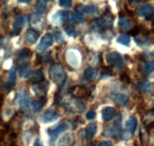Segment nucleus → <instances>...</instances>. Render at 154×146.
<instances>
[{"label":"nucleus","instance_id":"nucleus-1","mask_svg":"<svg viewBox=\"0 0 154 146\" xmlns=\"http://www.w3.org/2000/svg\"><path fill=\"white\" fill-rule=\"evenodd\" d=\"M49 75L51 80L56 85H58L60 89H61L67 78V74L64 67L60 63H55L52 64L49 69Z\"/></svg>","mask_w":154,"mask_h":146},{"label":"nucleus","instance_id":"nucleus-2","mask_svg":"<svg viewBox=\"0 0 154 146\" xmlns=\"http://www.w3.org/2000/svg\"><path fill=\"white\" fill-rule=\"evenodd\" d=\"M114 16L109 11L105 12L102 16L96 18L91 22V26L96 31L102 32L113 26Z\"/></svg>","mask_w":154,"mask_h":146},{"label":"nucleus","instance_id":"nucleus-3","mask_svg":"<svg viewBox=\"0 0 154 146\" xmlns=\"http://www.w3.org/2000/svg\"><path fill=\"white\" fill-rule=\"evenodd\" d=\"M62 103L64 109L70 113H82L86 109L85 104L80 99L72 95L65 97Z\"/></svg>","mask_w":154,"mask_h":146},{"label":"nucleus","instance_id":"nucleus-4","mask_svg":"<svg viewBox=\"0 0 154 146\" xmlns=\"http://www.w3.org/2000/svg\"><path fill=\"white\" fill-rule=\"evenodd\" d=\"M70 121H63L59 123L58 124H56V125L53 126V127H50L48 129V133L51 138V142L54 143V141L57 139V136L62 133L63 132H64L65 130H66L67 129H69L71 125H75V127H77L76 124H70Z\"/></svg>","mask_w":154,"mask_h":146},{"label":"nucleus","instance_id":"nucleus-5","mask_svg":"<svg viewBox=\"0 0 154 146\" xmlns=\"http://www.w3.org/2000/svg\"><path fill=\"white\" fill-rule=\"evenodd\" d=\"M16 100L20 110H30L32 100L27 91L24 90H20L19 91H17L16 94Z\"/></svg>","mask_w":154,"mask_h":146},{"label":"nucleus","instance_id":"nucleus-6","mask_svg":"<svg viewBox=\"0 0 154 146\" xmlns=\"http://www.w3.org/2000/svg\"><path fill=\"white\" fill-rule=\"evenodd\" d=\"M106 61L111 67L117 69H121L124 67V60L123 56L117 52H108L106 55Z\"/></svg>","mask_w":154,"mask_h":146},{"label":"nucleus","instance_id":"nucleus-7","mask_svg":"<svg viewBox=\"0 0 154 146\" xmlns=\"http://www.w3.org/2000/svg\"><path fill=\"white\" fill-rule=\"evenodd\" d=\"M121 116L119 117L114 122L113 127H108L104 130L103 135L105 137L111 138H117L120 137L122 132V125H121Z\"/></svg>","mask_w":154,"mask_h":146},{"label":"nucleus","instance_id":"nucleus-8","mask_svg":"<svg viewBox=\"0 0 154 146\" xmlns=\"http://www.w3.org/2000/svg\"><path fill=\"white\" fill-rule=\"evenodd\" d=\"M71 95L76 98H84L91 94V90L84 85H75L69 89Z\"/></svg>","mask_w":154,"mask_h":146},{"label":"nucleus","instance_id":"nucleus-9","mask_svg":"<svg viewBox=\"0 0 154 146\" xmlns=\"http://www.w3.org/2000/svg\"><path fill=\"white\" fill-rule=\"evenodd\" d=\"M33 92L35 94L37 97L39 98H42V97H45L48 93V89H49V83L48 81H42V82H39V83L34 84L32 87Z\"/></svg>","mask_w":154,"mask_h":146},{"label":"nucleus","instance_id":"nucleus-10","mask_svg":"<svg viewBox=\"0 0 154 146\" xmlns=\"http://www.w3.org/2000/svg\"><path fill=\"white\" fill-rule=\"evenodd\" d=\"M60 117L58 111L55 109H48L40 116V121L43 123H51L57 121Z\"/></svg>","mask_w":154,"mask_h":146},{"label":"nucleus","instance_id":"nucleus-11","mask_svg":"<svg viewBox=\"0 0 154 146\" xmlns=\"http://www.w3.org/2000/svg\"><path fill=\"white\" fill-rule=\"evenodd\" d=\"M26 23L25 16L21 14H18L15 16L14 22L12 25L11 34L13 36H18L22 31V28Z\"/></svg>","mask_w":154,"mask_h":146},{"label":"nucleus","instance_id":"nucleus-12","mask_svg":"<svg viewBox=\"0 0 154 146\" xmlns=\"http://www.w3.org/2000/svg\"><path fill=\"white\" fill-rule=\"evenodd\" d=\"M69 13L66 10H59L53 15L51 21L54 25H63V22H66L69 19Z\"/></svg>","mask_w":154,"mask_h":146},{"label":"nucleus","instance_id":"nucleus-13","mask_svg":"<svg viewBox=\"0 0 154 146\" xmlns=\"http://www.w3.org/2000/svg\"><path fill=\"white\" fill-rule=\"evenodd\" d=\"M76 10L79 11L80 13H85V14L88 15H93V16H96V15L99 14V7L94 4H91V5H83V4H78V7L75 9Z\"/></svg>","mask_w":154,"mask_h":146},{"label":"nucleus","instance_id":"nucleus-14","mask_svg":"<svg viewBox=\"0 0 154 146\" xmlns=\"http://www.w3.org/2000/svg\"><path fill=\"white\" fill-rule=\"evenodd\" d=\"M53 43H54L53 36L49 33H47L41 39L40 43H38L37 46V49L38 51H45L48 47L52 46Z\"/></svg>","mask_w":154,"mask_h":146},{"label":"nucleus","instance_id":"nucleus-15","mask_svg":"<svg viewBox=\"0 0 154 146\" xmlns=\"http://www.w3.org/2000/svg\"><path fill=\"white\" fill-rule=\"evenodd\" d=\"M27 79L32 83L37 84L45 80V75L42 70H32V71L30 72L29 76H27Z\"/></svg>","mask_w":154,"mask_h":146},{"label":"nucleus","instance_id":"nucleus-16","mask_svg":"<svg viewBox=\"0 0 154 146\" xmlns=\"http://www.w3.org/2000/svg\"><path fill=\"white\" fill-rule=\"evenodd\" d=\"M39 37V32L36 29L29 28L26 30L25 34V38L27 43L33 44L38 40Z\"/></svg>","mask_w":154,"mask_h":146},{"label":"nucleus","instance_id":"nucleus-17","mask_svg":"<svg viewBox=\"0 0 154 146\" xmlns=\"http://www.w3.org/2000/svg\"><path fill=\"white\" fill-rule=\"evenodd\" d=\"M75 134L72 133H67L59 140L58 146H72L75 144Z\"/></svg>","mask_w":154,"mask_h":146},{"label":"nucleus","instance_id":"nucleus-18","mask_svg":"<svg viewBox=\"0 0 154 146\" xmlns=\"http://www.w3.org/2000/svg\"><path fill=\"white\" fill-rule=\"evenodd\" d=\"M117 111L114 107L107 106L102 110V118L104 121H110L116 115Z\"/></svg>","mask_w":154,"mask_h":146},{"label":"nucleus","instance_id":"nucleus-19","mask_svg":"<svg viewBox=\"0 0 154 146\" xmlns=\"http://www.w3.org/2000/svg\"><path fill=\"white\" fill-rule=\"evenodd\" d=\"M135 88L139 93L144 94V93L148 92L151 89V82L149 80L144 79L141 82H137L135 85Z\"/></svg>","mask_w":154,"mask_h":146},{"label":"nucleus","instance_id":"nucleus-20","mask_svg":"<svg viewBox=\"0 0 154 146\" xmlns=\"http://www.w3.org/2000/svg\"><path fill=\"white\" fill-rule=\"evenodd\" d=\"M31 72V65L28 61L23 62L18 67V74L20 78H27Z\"/></svg>","mask_w":154,"mask_h":146},{"label":"nucleus","instance_id":"nucleus-21","mask_svg":"<svg viewBox=\"0 0 154 146\" xmlns=\"http://www.w3.org/2000/svg\"><path fill=\"white\" fill-rule=\"evenodd\" d=\"M139 13L141 16H145L147 19H150L153 18V7L150 4H146L144 5L141 6L140 8Z\"/></svg>","mask_w":154,"mask_h":146},{"label":"nucleus","instance_id":"nucleus-22","mask_svg":"<svg viewBox=\"0 0 154 146\" xmlns=\"http://www.w3.org/2000/svg\"><path fill=\"white\" fill-rule=\"evenodd\" d=\"M137 125H138V121L136 118L135 117H130L125 123V128L129 134H133L136 130Z\"/></svg>","mask_w":154,"mask_h":146},{"label":"nucleus","instance_id":"nucleus-23","mask_svg":"<svg viewBox=\"0 0 154 146\" xmlns=\"http://www.w3.org/2000/svg\"><path fill=\"white\" fill-rule=\"evenodd\" d=\"M46 103H47L46 97L40 98L39 99V100H38V101H34V100H32V103L30 110H31L33 113H36V112L42 110V109L44 107V106H45Z\"/></svg>","mask_w":154,"mask_h":146},{"label":"nucleus","instance_id":"nucleus-24","mask_svg":"<svg viewBox=\"0 0 154 146\" xmlns=\"http://www.w3.org/2000/svg\"><path fill=\"white\" fill-rule=\"evenodd\" d=\"M112 98L117 104H119L121 106H126L127 104L128 101H129V96L126 94H122V93L113 94Z\"/></svg>","mask_w":154,"mask_h":146},{"label":"nucleus","instance_id":"nucleus-25","mask_svg":"<svg viewBox=\"0 0 154 146\" xmlns=\"http://www.w3.org/2000/svg\"><path fill=\"white\" fill-rule=\"evenodd\" d=\"M67 60L68 62L74 67H78L79 66V57L78 54L74 51H69L67 52Z\"/></svg>","mask_w":154,"mask_h":146},{"label":"nucleus","instance_id":"nucleus-26","mask_svg":"<svg viewBox=\"0 0 154 146\" xmlns=\"http://www.w3.org/2000/svg\"><path fill=\"white\" fill-rule=\"evenodd\" d=\"M84 131H85V136L87 139H93L95 135H96V132H97V126L94 123H90L87 126Z\"/></svg>","mask_w":154,"mask_h":146},{"label":"nucleus","instance_id":"nucleus-27","mask_svg":"<svg viewBox=\"0 0 154 146\" xmlns=\"http://www.w3.org/2000/svg\"><path fill=\"white\" fill-rule=\"evenodd\" d=\"M97 70L92 67H87L84 73V79L87 81H93L97 76Z\"/></svg>","mask_w":154,"mask_h":146},{"label":"nucleus","instance_id":"nucleus-28","mask_svg":"<svg viewBox=\"0 0 154 146\" xmlns=\"http://www.w3.org/2000/svg\"><path fill=\"white\" fill-rule=\"evenodd\" d=\"M69 19H70V21H72V22H77V23H81V22H84V21H85L84 15L76 10H75V11L72 12V13H71Z\"/></svg>","mask_w":154,"mask_h":146},{"label":"nucleus","instance_id":"nucleus-29","mask_svg":"<svg viewBox=\"0 0 154 146\" xmlns=\"http://www.w3.org/2000/svg\"><path fill=\"white\" fill-rule=\"evenodd\" d=\"M35 10L37 11V13L38 14H42L46 11L47 8H48V3L46 1H43V0H38L36 1L35 3Z\"/></svg>","mask_w":154,"mask_h":146},{"label":"nucleus","instance_id":"nucleus-30","mask_svg":"<svg viewBox=\"0 0 154 146\" xmlns=\"http://www.w3.org/2000/svg\"><path fill=\"white\" fill-rule=\"evenodd\" d=\"M118 25L126 31L129 30L132 27L130 20L128 18L124 17V16H120L118 20Z\"/></svg>","mask_w":154,"mask_h":146},{"label":"nucleus","instance_id":"nucleus-31","mask_svg":"<svg viewBox=\"0 0 154 146\" xmlns=\"http://www.w3.org/2000/svg\"><path fill=\"white\" fill-rule=\"evenodd\" d=\"M130 37H129L128 34H121L120 37L117 38V43H120L121 45H123V46H129V44L130 43Z\"/></svg>","mask_w":154,"mask_h":146},{"label":"nucleus","instance_id":"nucleus-32","mask_svg":"<svg viewBox=\"0 0 154 146\" xmlns=\"http://www.w3.org/2000/svg\"><path fill=\"white\" fill-rule=\"evenodd\" d=\"M30 55H31V51H30V49H28V48L22 49L21 50H20L17 53L18 58H19L20 60L27 58Z\"/></svg>","mask_w":154,"mask_h":146},{"label":"nucleus","instance_id":"nucleus-33","mask_svg":"<svg viewBox=\"0 0 154 146\" xmlns=\"http://www.w3.org/2000/svg\"><path fill=\"white\" fill-rule=\"evenodd\" d=\"M31 23L34 26H39L42 23L41 15L38 13H34L31 17Z\"/></svg>","mask_w":154,"mask_h":146},{"label":"nucleus","instance_id":"nucleus-34","mask_svg":"<svg viewBox=\"0 0 154 146\" xmlns=\"http://www.w3.org/2000/svg\"><path fill=\"white\" fill-rule=\"evenodd\" d=\"M144 70L147 73H153L154 70V63L152 61H148L144 64Z\"/></svg>","mask_w":154,"mask_h":146},{"label":"nucleus","instance_id":"nucleus-35","mask_svg":"<svg viewBox=\"0 0 154 146\" xmlns=\"http://www.w3.org/2000/svg\"><path fill=\"white\" fill-rule=\"evenodd\" d=\"M17 79V74L16 70L14 67H11L8 71V81L11 82H16Z\"/></svg>","mask_w":154,"mask_h":146},{"label":"nucleus","instance_id":"nucleus-36","mask_svg":"<svg viewBox=\"0 0 154 146\" xmlns=\"http://www.w3.org/2000/svg\"><path fill=\"white\" fill-rule=\"evenodd\" d=\"M60 7H64V8H70L72 6V1L71 0H61L59 2Z\"/></svg>","mask_w":154,"mask_h":146},{"label":"nucleus","instance_id":"nucleus-37","mask_svg":"<svg viewBox=\"0 0 154 146\" xmlns=\"http://www.w3.org/2000/svg\"><path fill=\"white\" fill-rule=\"evenodd\" d=\"M16 85V82H11V81H8L3 83L2 85V89L4 91H8V90L11 89L13 87L15 86Z\"/></svg>","mask_w":154,"mask_h":146},{"label":"nucleus","instance_id":"nucleus-38","mask_svg":"<svg viewBox=\"0 0 154 146\" xmlns=\"http://www.w3.org/2000/svg\"><path fill=\"white\" fill-rule=\"evenodd\" d=\"M65 31L67 33L68 35L70 36V37H75V28L74 25H69L65 28Z\"/></svg>","mask_w":154,"mask_h":146},{"label":"nucleus","instance_id":"nucleus-39","mask_svg":"<svg viewBox=\"0 0 154 146\" xmlns=\"http://www.w3.org/2000/svg\"><path fill=\"white\" fill-rule=\"evenodd\" d=\"M140 33H141V28L139 26H135L132 30L129 31V34L133 36V37L138 36Z\"/></svg>","mask_w":154,"mask_h":146},{"label":"nucleus","instance_id":"nucleus-40","mask_svg":"<svg viewBox=\"0 0 154 146\" xmlns=\"http://www.w3.org/2000/svg\"><path fill=\"white\" fill-rule=\"evenodd\" d=\"M87 120H94L96 118V112L93 110H90L86 115Z\"/></svg>","mask_w":154,"mask_h":146},{"label":"nucleus","instance_id":"nucleus-41","mask_svg":"<svg viewBox=\"0 0 154 146\" xmlns=\"http://www.w3.org/2000/svg\"><path fill=\"white\" fill-rule=\"evenodd\" d=\"M51 52H48L46 54L43 55V56H40V60H43L45 62H48L51 60Z\"/></svg>","mask_w":154,"mask_h":146},{"label":"nucleus","instance_id":"nucleus-42","mask_svg":"<svg viewBox=\"0 0 154 146\" xmlns=\"http://www.w3.org/2000/svg\"><path fill=\"white\" fill-rule=\"evenodd\" d=\"M113 75V73L110 70H106V71H104L103 73L101 75V79H105V78L110 77Z\"/></svg>","mask_w":154,"mask_h":146},{"label":"nucleus","instance_id":"nucleus-43","mask_svg":"<svg viewBox=\"0 0 154 146\" xmlns=\"http://www.w3.org/2000/svg\"><path fill=\"white\" fill-rule=\"evenodd\" d=\"M54 34H55V37H56V39H57V42H61V40H63V36H62V33L60 32V31H57V32H54Z\"/></svg>","mask_w":154,"mask_h":146},{"label":"nucleus","instance_id":"nucleus-44","mask_svg":"<svg viewBox=\"0 0 154 146\" xmlns=\"http://www.w3.org/2000/svg\"><path fill=\"white\" fill-rule=\"evenodd\" d=\"M120 79H121L122 82H126V83H129V77L128 75L126 74V73L122 75L121 77H120Z\"/></svg>","mask_w":154,"mask_h":146},{"label":"nucleus","instance_id":"nucleus-45","mask_svg":"<svg viewBox=\"0 0 154 146\" xmlns=\"http://www.w3.org/2000/svg\"><path fill=\"white\" fill-rule=\"evenodd\" d=\"M99 146H114L111 141H102L99 144Z\"/></svg>","mask_w":154,"mask_h":146},{"label":"nucleus","instance_id":"nucleus-46","mask_svg":"<svg viewBox=\"0 0 154 146\" xmlns=\"http://www.w3.org/2000/svg\"><path fill=\"white\" fill-rule=\"evenodd\" d=\"M33 146H44L43 143L42 142V141L39 139H37L34 142V145Z\"/></svg>","mask_w":154,"mask_h":146},{"label":"nucleus","instance_id":"nucleus-47","mask_svg":"<svg viewBox=\"0 0 154 146\" xmlns=\"http://www.w3.org/2000/svg\"><path fill=\"white\" fill-rule=\"evenodd\" d=\"M20 3H26V4H29V3L31 2V1L30 0H20L19 1Z\"/></svg>","mask_w":154,"mask_h":146},{"label":"nucleus","instance_id":"nucleus-48","mask_svg":"<svg viewBox=\"0 0 154 146\" xmlns=\"http://www.w3.org/2000/svg\"><path fill=\"white\" fill-rule=\"evenodd\" d=\"M2 37L0 35V45L2 44Z\"/></svg>","mask_w":154,"mask_h":146},{"label":"nucleus","instance_id":"nucleus-49","mask_svg":"<svg viewBox=\"0 0 154 146\" xmlns=\"http://www.w3.org/2000/svg\"><path fill=\"white\" fill-rule=\"evenodd\" d=\"M87 146H95L94 145H92V144H90V145H87Z\"/></svg>","mask_w":154,"mask_h":146}]
</instances>
